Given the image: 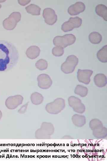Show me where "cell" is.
Masks as SVG:
<instances>
[{"instance_id":"obj_1","label":"cell","mask_w":107,"mask_h":161,"mask_svg":"<svg viewBox=\"0 0 107 161\" xmlns=\"http://www.w3.org/2000/svg\"><path fill=\"white\" fill-rule=\"evenodd\" d=\"M19 54L15 46L8 41L0 40V72L12 69L18 61Z\"/></svg>"},{"instance_id":"obj_19","label":"cell","mask_w":107,"mask_h":161,"mask_svg":"<svg viewBox=\"0 0 107 161\" xmlns=\"http://www.w3.org/2000/svg\"><path fill=\"white\" fill-rule=\"evenodd\" d=\"M30 99L32 103L33 104L38 105H39L42 102L43 97L41 94L36 92L31 94Z\"/></svg>"},{"instance_id":"obj_22","label":"cell","mask_w":107,"mask_h":161,"mask_svg":"<svg viewBox=\"0 0 107 161\" xmlns=\"http://www.w3.org/2000/svg\"><path fill=\"white\" fill-rule=\"evenodd\" d=\"M52 53L56 56H61L64 53L63 48L60 47H54L52 49Z\"/></svg>"},{"instance_id":"obj_14","label":"cell","mask_w":107,"mask_h":161,"mask_svg":"<svg viewBox=\"0 0 107 161\" xmlns=\"http://www.w3.org/2000/svg\"><path fill=\"white\" fill-rule=\"evenodd\" d=\"M94 80L96 85L99 87L106 86L107 84V77L104 74L99 73L94 77Z\"/></svg>"},{"instance_id":"obj_25","label":"cell","mask_w":107,"mask_h":161,"mask_svg":"<svg viewBox=\"0 0 107 161\" xmlns=\"http://www.w3.org/2000/svg\"><path fill=\"white\" fill-rule=\"evenodd\" d=\"M2 116V113L1 111L0 110V120L1 119Z\"/></svg>"},{"instance_id":"obj_8","label":"cell","mask_w":107,"mask_h":161,"mask_svg":"<svg viewBox=\"0 0 107 161\" xmlns=\"http://www.w3.org/2000/svg\"><path fill=\"white\" fill-rule=\"evenodd\" d=\"M23 100V97L20 95L10 96L6 100L5 105L9 109H15L22 103Z\"/></svg>"},{"instance_id":"obj_5","label":"cell","mask_w":107,"mask_h":161,"mask_svg":"<svg viewBox=\"0 0 107 161\" xmlns=\"http://www.w3.org/2000/svg\"><path fill=\"white\" fill-rule=\"evenodd\" d=\"M82 24L81 18L78 17H70L68 21L62 25L61 29L64 32L72 30L74 28L79 27Z\"/></svg>"},{"instance_id":"obj_4","label":"cell","mask_w":107,"mask_h":161,"mask_svg":"<svg viewBox=\"0 0 107 161\" xmlns=\"http://www.w3.org/2000/svg\"><path fill=\"white\" fill-rule=\"evenodd\" d=\"M21 18V15L19 12H15L11 13L9 17L3 22L4 28L7 30H13L16 27L17 23Z\"/></svg>"},{"instance_id":"obj_15","label":"cell","mask_w":107,"mask_h":161,"mask_svg":"<svg viewBox=\"0 0 107 161\" xmlns=\"http://www.w3.org/2000/svg\"><path fill=\"white\" fill-rule=\"evenodd\" d=\"M96 13L99 16L103 18L106 21L107 20V7L103 4H99L95 7Z\"/></svg>"},{"instance_id":"obj_13","label":"cell","mask_w":107,"mask_h":161,"mask_svg":"<svg viewBox=\"0 0 107 161\" xmlns=\"http://www.w3.org/2000/svg\"><path fill=\"white\" fill-rule=\"evenodd\" d=\"M40 52L39 48L36 46H31L26 50V54L29 58L33 59L39 56Z\"/></svg>"},{"instance_id":"obj_10","label":"cell","mask_w":107,"mask_h":161,"mask_svg":"<svg viewBox=\"0 0 107 161\" xmlns=\"http://www.w3.org/2000/svg\"><path fill=\"white\" fill-rule=\"evenodd\" d=\"M93 71L90 69H78L77 72V77L78 81L86 84H88L90 81V77Z\"/></svg>"},{"instance_id":"obj_17","label":"cell","mask_w":107,"mask_h":161,"mask_svg":"<svg viewBox=\"0 0 107 161\" xmlns=\"http://www.w3.org/2000/svg\"><path fill=\"white\" fill-rule=\"evenodd\" d=\"M27 12L33 15H39L40 14L41 8L37 5L31 4L25 7Z\"/></svg>"},{"instance_id":"obj_9","label":"cell","mask_w":107,"mask_h":161,"mask_svg":"<svg viewBox=\"0 0 107 161\" xmlns=\"http://www.w3.org/2000/svg\"><path fill=\"white\" fill-rule=\"evenodd\" d=\"M37 81L38 86L43 89L49 88L52 83V81L50 76L45 74L39 75L37 77Z\"/></svg>"},{"instance_id":"obj_2","label":"cell","mask_w":107,"mask_h":161,"mask_svg":"<svg viewBox=\"0 0 107 161\" xmlns=\"http://www.w3.org/2000/svg\"><path fill=\"white\" fill-rule=\"evenodd\" d=\"M76 40L75 36L72 34H66L62 36H57L53 39V44L56 46L65 48L73 44Z\"/></svg>"},{"instance_id":"obj_3","label":"cell","mask_w":107,"mask_h":161,"mask_svg":"<svg viewBox=\"0 0 107 161\" xmlns=\"http://www.w3.org/2000/svg\"><path fill=\"white\" fill-rule=\"evenodd\" d=\"M78 62V58L76 56L73 55H69L62 64L61 70L66 74L72 73L74 71Z\"/></svg>"},{"instance_id":"obj_7","label":"cell","mask_w":107,"mask_h":161,"mask_svg":"<svg viewBox=\"0 0 107 161\" xmlns=\"http://www.w3.org/2000/svg\"><path fill=\"white\" fill-rule=\"evenodd\" d=\"M43 16L45 22L49 25L55 24L57 19V16L55 11L51 8H46L43 10Z\"/></svg>"},{"instance_id":"obj_11","label":"cell","mask_w":107,"mask_h":161,"mask_svg":"<svg viewBox=\"0 0 107 161\" xmlns=\"http://www.w3.org/2000/svg\"><path fill=\"white\" fill-rule=\"evenodd\" d=\"M85 9V5L82 2H77L69 7L68 8V13L71 15H78L84 11Z\"/></svg>"},{"instance_id":"obj_6","label":"cell","mask_w":107,"mask_h":161,"mask_svg":"<svg viewBox=\"0 0 107 161\" xmlns=\"http://www.w3.org/2000/svg\"><path fill=\"white\" fill-rule=\"evenodd\" d=\"M64 100L62 98H57L53 102L48 104L45 109L49 113L56 114L61 111L64 108Z\"/></svg>"},{"instance_id":"obj_23","label":"cell","mask_w":107,"mask_h":161,"mask_svg":"<svg viewBox=\"0 0 107 161\" xmlns=\"http://www.w3.org/2000/svg\"><path fill=\"white\" fill-rule=\"evenodd\" d=\"M28 103V102L24 105H23L18 110V113L20 114L24 113L26 110Z\"/></svg>"},{"instance_id":"obj_12","label":"cell","mask_w":107,"mask_h":161,"mask_svg":"<svg viewBox=\"0 0 107 161\" xmlns=\"http://www.w3.org/2000/svg\"><path fill=\"white\" fill-rule=\"evenodd\" d=\"M68 100L70 105L73 108L75 111L82 112L84 111V106L78 98L71 96L69 98Z\"/></svg>"},{"instance_id":"obj_24","label":"cell","mask_w":107,"mask_h":161,"mask_svg":"<svg viewBox=\"0 0 107 161\" xmlns=\"http://www.w3.org/2000/svg\"><path fill=\"white\" fill-rule=\"evenodd\" d=\"M30 0H18V3L21 5H25L29 3Z\"/></svg>"},{"instance_id":"obj_18","label":"cell","mask_w":107,"mask_h":161,"mask_svg":"<svg viewBox=\"0 0 107 161\" xmlns=\"http://www.w3.org/2000/svg\"><path fill=\"white\" fill-rule=\"evenodd\" d=\"M89 39L91 43L96 44L101 42L102 40V36L99 33L96 32H93L89 34Z\"/></svg>"},{"instance_id":"obj_21","label":"cell","mask_w":107,"mask_h":161,"mask_svg":"<svg viewBox=\"0 0 107 161\" xmlns=\"http://www.w3.org/2000/svg\"><path fill=\"white\" fill-rule=\"evenodd\" d=\"M35 66L38 69L43 70L46 69L48 66V63L46 60L43 59H40L36 63Z\"/></svg>"},{"instance_id":"obj_20","label":"cell","mask_w":107,"mask_h":161,"mask_svg":"<svg viewBox=\"0 0 107 161\" xmlns=\"http://www.w3.org/2000/svg\"><path fill=\"white\" fill-rule=\"evenodd\" d=\"M88 92L86 87L80 85H77L75 89V93L82 97L86 96Z\"/></svg>"},{"instance_id":"obj_26","label":"cell","mask_w":107,"mask_h":161,"mask_svg":"<svg viewBox=\"0 0 107 161\" xmlns=\"http://www.w3.org/2000/svg\"><path fill=\"white\" fill-rule=\"evenodd\" d=\"M4 1H4H3V0H0V2H2V1ZM1 7V5L0 4V8Z\"/></svg>"},{"instance_id":"obj_16","label":"cell","mask_w":107,"mask_h":161,"mask_svg":"<svg viewBox=\"0 0 107 161\" xmlns=\"http://www.w3.org/2000/svg\"><path fill=\"white\" fill-rule=\"evenodd\" d=\"M97 58L102 62H107V45L104 46L97 53Z\"/></svg>"}]
</instances>
